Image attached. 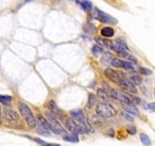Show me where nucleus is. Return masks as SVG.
<instances>
[{
  "instance_id": "1",
  "label": "nucleus",
  "mask_w": 155,
  "mask_h": 146,
  "mask_svg": "<svg viewBox=\"0 0 155 146\" xmlns=\"http://www.w3.org/2000/svg\"><path fill=\"white\" fill-rule=\"evenodd\" d=\"M69 114H70V118L74 120L75 122L78 121V122L80 123V126H81L86 132H92V133H93V127L89 124V122H88V120H87L85 112H83L81 109H74V110H72Z\"/></svg>"
},
{
  "instance_id": "2",
  "label": "nucleus",
  "mask_w": 155,
  "mask_h": 146,
  "mask_svg": "<svg viewBox=\"0 0 155 146\" xmlns=\"http://www.w3.org/2000/svg\"><path fill=\"white\" fill-rule=\"evenodd\" d=\"M18 109H19L20 114L24 116V118H25V121H26L27 126H29V127H31V128H36V127H37V120H36L35 115L32 114L31 109L27 107V104H25V103L20 102V103L18 104Z\"/></svg>"
},
{
  "instance_id": "3",
  "label": "nucleus",
  "mask_w": 155,
  "mask_h": 146,
  "mask_svg": "<svg viewBox=\"0 0 155 146\" xmlns=\"http://www.w3.org/2000/svg\"><path fill=\"white\" fill-rule=\"evenodd\" d=\"M60 120L63 122V126H64V128L67 129V130H69L70 133H73V134H83V133H86V130L80 126V124H78L74 120H72L70 117H68V116H61L60 117Z\"/></svg>"
},
{
  "instance_id": "4",
  "label": "nucleus",
  "mask_w": 155,
  "mask_h": 146,
  "mask_svg": "<svg viewBox=\"0 0 155 146\" xmlns=\"http://www.w3.org/2000/svg\"><path fill=\"white\" fill-rule=\"evenodd\" d=\"M95 111L101 117H113L117 115V110L107 102H100L95 107Z\"/></svg>"
},
{
  "instance_id": "5",
  "label": "nucleus",
  "mask_w": 155,
  "mask_h": 146,
  "mask_svg": "<svg viewBox=\"0 0 155 146\" xmlns=\"http://www.w3.org/2000/svg\"><path fill=\"white\" fill-rule=\"evenodd\" d=\"M92 16H93V18L98 19L99 22L107 23V24H113V25L117 24V19L116 18H113L112 16H110V14L100 11L99 8H93L92 10Z\"/></svg>"
},
{
  "instance_id": "6",
  "label": "nucleus",
  "mask_w": 155,
  "mask_h": 146,
  "mask_svg": "<svg viewBox=\"0 0 155 146\" xmlns=\"http://www.w3.org/2000/svg\"><path fill=\"white\" fill-rule=\"evenodd\" d=\"M45 118L48 120L49 124L51 126V132H54V133H56V134H64V133H66L64 128L61 126V123L58 122L57 117L54 116L50 111H46V117H45Z\"/></svg>"
},
{
  "instance_id": "7",
  "label": "nucleus",
  "mask_w": 155,
  "mask_h": 146,
  "mask_svg": "<svg viewBox=\"0 0 155 146\" xmlns=\"http://www.w3.org/2000/svg\"><path fill=\"white\" fill-rule=\"evenodd\" d=\"M110 95L112 98L117 99V101H120L123 104H129V105H134L131 99H130V95L128 93H124L119 90H116V89H111L110 90Z\"/></svg>"
},
{
  "instance_id": "8",
  "label": "nucleus",
  "mask_w": 155,
  "mask_h": 146,
  "mask_svg": "<svg viewBox=\"0 0 155 146\" xmlns=\"http://www.w3.org/2000/svg\"><path fill=\"white\" fill-rule=\"evenodd\" d=\"M2 114H4V117H5V120H6L7 122H10V123H19L18 114H17L13 109H11V108H8V107H5Z\"/></svg>"
},
{
  "instance_id": "9",
  "label": "nucleus",
  "mask_w": 155,
  "mask_h": 146,
  "mask_svg": "<svg viewBox=\"0 0 155 146\" xmlns=\"http://www.w3.org/2000/svg\"><path fill=\"white\" fill-rule=\"evenodd\" d=\"M111 65L117 67V68H124V69H134V66L130 61H125V60H120L117 57H112Z\"/></svg>"
},
{
  "instance_id": "10",
  "label": "nucleus",
  "mask_w": 155,
  "mask_h": 146,
  "mask_svg": "<svg viewBox=\"0 0 155 146\" xmlns=\"http://www.w3.org/2000/svg\"><path fill=\"white\" fill-rule=\"evenodd\" d=\"M117 84H118L120 87H123L124 90H126V91H130V92H132V93H136V92H137L136 87H135L126 78H124V77H122V75H120V78L118 79Z\"/></svg>"
},
{
  "instance_id": "11",
  "label": "nucleus",
  "mask_w": 155,
  "mask_h": 146,
  "mask_svg": "<svg viewBox=\"0 0 155 146\" xmlns=\"http://www.w3.org/2000/svg\"><path fill=\"white\" fill-rule=\"evenodd\" d=\"M104 75H105L107 79H110L111 81H113V83H117L118 79L120 78V74L117 73L116 71L111 69V68H106V69L104 71Z\"/></svg>"
},
{
  "instance_id": "12",
  "label": "nucleus",
  "mask_w": 155,
  "mask_h": 146,
  "mask_svg": "<svg viewBox=\"0 0 155 146\" xmlns=\"http://www.w3.org/2000/svg\"><path fill=\"white\" fill-rule=\"evenodd\" d=\"M48 109H49V111H50L54 116H56V117H61V116H63V115H62V111L60 110V108L57 107V104H56L54 101L48 102Z\"/></svg>"
},
{
  "instance_id": "13",
  "label": "nucleus",
  "mask_w": 155,
  "mask_h": 146,
  "mask_svg": "<svg viewBox=\"0 0 155 146\" xmlns=\"http://www.w3.org/2000/svg\"><path fill=\"white\" fill-rule=\"evenodd\" d=\"M100 34H101V36L104 38H110V37H112L114 35V30L111 26H105V28H103L100 30Z\"/></svg>"
},
{
  "instance_id": "14",
  "label": "nucleus",
  "mask_w": 155,
  "mask_h": 146,
  "mask_svg": "<svg viewBox=\"0 0 155 146\" xmlns=\"http://www.w3.org/2000/svg\"><path fill=\"white\" fill-rule=\"evenodd\" d=\"M123 109H124L128 114H131V115H134V116H138V115H140V112H138V110H137V108H136L135 105L123 104Z\"/></svg>"
},
{
  "instance_id": "15",
  "label": "nucleus",
  "mask_w": 155,
  "mask_h": 146,
  "mask_svg": "<svg viewBox=\"0 0 155 146\" xmlns=\"http://www.w3.org/2000/svg\"><path fill=\"white\" fill-rule=\"evenodd\" d=\"M76 4H78V5H80V6L82 7V10H83V11H86V12H88V11H92V10H93V5H92V2H91V1H76Z\"/></svg>"
},
{
  "instance_id": "16",
  "label": "nucleus",
  "mask_w": 155,
  "mask_h": 146,
  "mask_svg": "<svg viewBox=\"0 0 155 146\" xmlns=\"http://www.w3.org/2000/svg\"><path fill=\"white\" fill-rule=\"evenodd\" d=\"M0 103L1 104H5L6 105H10L12 103V97L8 96V95H0Z\"/></svg>"
},
{
  "instance_id": "17",
  "label": "nucleus",
  "mask_w": 155,
  "mask_h": 146,
  "mask_svg": "<svg viewBox=\"0 0 155 146\" xmlns=\"http://www.w3.org/2000/svg\"><path fill=\"white\" fill-rule=\"evenodd\" d=\"M134 86L135 85H141V83H142V80H141V78H140V75H137V74H132L131 77H129V79H128Z\"/></svg>"
},
{
  "instance_id": "18",
  "label": "nucleus",
  "mask_w": 155,
  "mask_h": 146,
  "mask_svg": "<svg viewBox=\"0 0 155 146\" xmlns=\"http://www.w3.org/2000/svg\"><path fill=\"white\" fill-rule=\"evenodd\" d=\"M140 139H141V141L143 142V145H144V146H150L151 141H150V138H149L147 134L141 133V134H140Z\"/></svg>"
},
{
  "instance_id": "19",
  "label": "nucleus",
  "mask_w": 155,
  "mask_h": 146,
  "mask_svg": "<svg viewBox=\"0 0 155 146\" xmlns=\"http://www.w3.org/2000/svg\"><path fill=\"white\" fill-rule=\"evenodd\" d=\"M70 135H67L63 138L64 141H70V142H78L79 139H78V135L76 134H73V133H69Z\"/></svg>"
},
{
  "instance_id": "20",
  "label": "nucleus",
  "mask_w": 155,
  "mask_h": 146,
  "mask_svg": "<svg viewBox=\"0 0 155 146\" xmlns=\"http://www.w3.org/2000/svg\"><path fill=\"white\" fill-rule=\"evenodd\" d=\"M92 53L95 55V56H99V55H101L103 54V48L100 47V45H93L92 47Z\"/></svg>"
},
{
  "instance_id": "21",
  "label": "nucleus",
  "mask_w": 155,
  "mask_h": 146,
  "mask_svg": "<svg viewBox=\"0 0 155 146\" xmlns=\"http://www.w3.org/2000/svg\"><path fill=\"white\" fill-rule=\"evenodd\" d=\"M97 93H98V96L100 97V99H104V101H101V102H105V101L108 98V96H107V93L105 92V90H104V89H99Z\"/></svg>"
},
{
  "instance_id": "22",
  "label": "nucleus",
  "mask_w": 155,
  "mask_h": 146,
  "mask_svg": "<svg viewBox=\"0 0 155 146\" xmlns=\"http://www.w3.org/2000/svg\"><path fill=\"white\" fill-rule=\"evenodd\" d=\"M95 104V96L94 95H89L88 96V101H87V108H92Z\"/></svg>"
},
{
  "instance_id": "23",
  "label": "nucleus",
  "mask_w": 155,
  "mask_h": 146,
  "mask_svg": "<svg viewBox=\"0 0 155 146\" xmlns=\"http://www.w3.org/2000/svg\"><path fill=\"white\" fill-rule=\"evenodd\" d=\"M38 133L39 134H42V135H50V130H48V129H45V128H43L42 126H39L38 127Z\"/></svg>"
},
{
  "instance_id": "24",
  "label": "nucleus",
  "mask_w": 155,
  "mask_h": 146,
  "mask_svg": "<svg viewBox=\"0 0 155 146\" xmlns=\"http://www.w3.org/2000/svg\"><path fill=\"white\" fill-rule=\"evenodd\" d=\"M35 141H37L39 145H42V146H60V145H52V144H48V142H45V141H43V140H41V139H37V138H35L33 139Z\"/></svg>"
},
{
  "instance_id": "25",
  "label": "nucleus",
  "mask_w": 155,
  "mask_h": 146,
  "mask_svg": "<svg viewBox=\"0 0 155 146\" xmlns=\"http://www.w3.org/2000/svg\"><path fill=\"white\" fill-rule=\"evenodd\" d=\"M111 61H112V55L110 54H105L104 57H103V62H108L111 65Z\"/></svg>"
},
{
  "instance_id": "26",
  "label": "nucleus",
  "mask_w": 155,
  "mask_h": 146,
  "mask_svg": "<svg viewBox=\"0 0 155 146\" xmlns=\"http://www.w3.org/2000/svg\"><path fill=\"white\" fill-rule=\"evenodd\" d=\"M122 116H123L124 118H126V120H128L129 122H134V117H132L131 115H129L128 112H125V111H123V112H122Z\"/></svg>"
},
{
  "instance_id": "27",
  "label": "nucleus",
  "mask_w": 155,
  "mask_h": 146,
  "mask_svg": "<svg viewBox=\"0 0 155 146\" xmlns=\"http://www.w3.org/2000/svg\"><path fill=\"white\" fill-rule=\"evenodd\" d=\"M140 72H142V73L145 74V75H149V74L153 73L151 69H148V68H144V67H140Z\"/></svg>"
},
{
  "instance_id": "28",
  "label": "nucleus",
  "mask_w": 155,
  "mask_h": 146,
  "mask_svg": "<svg viewBox=\"0 0 155 146\" xmlns=\"http://www.w3.org/2000/svg\"><path fill=\"white\" fill-rule=\"evenodd\" d=\"M124 57H125V59H128V60H131L134 63H136V62H137V60H136V59H135L132 55H129V54H126V55H124Z\"/></svg>"
},
{
  "instance_id": "29",
  "label": "nucleus",
  "mask_w": 155,
  "mask_h": 146,
  "mask_svg": "<svg viewBox=\"0 0 155 146\" xmlns=\"http://www.w3.org/2000/svg\"><path fill=\"white\" fill-rule=\"evenodd\" d=\"M128 132H129L131 135H135V134H136V129H135V127H129V128H128Z\"/></svg>"
},
{
  "instance_id": "30",
  "label": "nucleus",
  "mask_w": 155,
  "mask_h": 146,
  "mask_svg": "<svg viewBox=\"0 0 155 146\" xmlns=\"http://www.w3.org/2000/svg\"><path fill=\"white\" fill-rule=\"evenodd\" d=\"M149 108H150V110H151V111H154V103H151Z\"/></svg>"
},
{
  "instance_id": "31",
  "label": "nucleus",
  "mask_w": 155,
  "mask_h": 146,
  "mask_svg": "<svg viewBox=\"0 0 155 146\" xmlns=\"http://www.w3.org/2000/svg\"><path fill=\"white\" fill-rule=\"evenodd\" d=\"M0 123H1V110H0Z\"/></svg>"
}]
</instances>
